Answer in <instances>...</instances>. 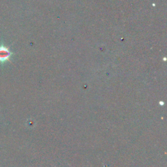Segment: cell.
Returning a JSON list of instances; mask_svg holds the SVG:
<instances>
[{
    "mask_svg": "<svg viewBox=\"0 0 167 167\" xmlns=\"http://www.w3.org/2000/svg\"><path fill=\"white\" fill-rule=\"evenodd\" d=\"M11 55V53L8 49L5 47H0V62H4L8 60Z\"/></svg>",
    "mask_w": 167,
    "mask_h": 167,
    "instance_id": "1",
    "label": "cell"
}]
</instances>
